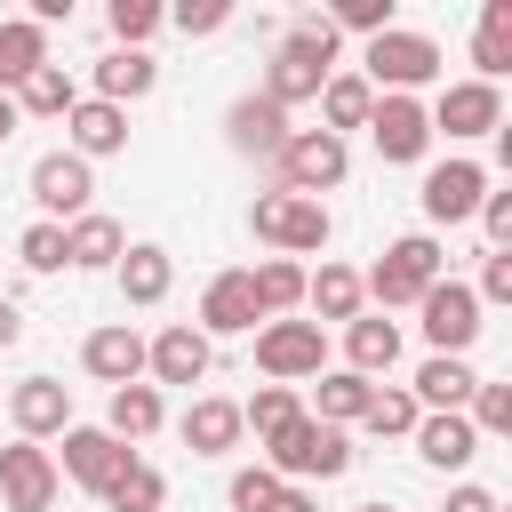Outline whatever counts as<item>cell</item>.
Here are the masks:
<instances>
[{"instance_id":"cell-30","label":"cell","mask_w":512,"mask_h":512,"mask_svg":"<svg viewBox=\"0 0 512 512\" xmlns=\"http://www.w3.org/2000/svg\"><path fill=\"white\" fill-rule=\"evenodd\" d=\"M368 112H376V88H368L360 72H328V80H320V128H328V136L368 128Z\"/></svg>"},{"instance_id":"cell-39","label":"cell","mask_w":512,"mask_h":512,"mask_svg":"<svg viewBox=\"0 0 512 512\" xmlns=\"http://www.w3.org/2000/svg\"><path fill=\"white\" fill-rule=\"evenodd\" d=\"M104 24H112V40H120V48H144V40L168 24V8H160V0H112V8H104Z\"/></svg>"},{"instance_id":"cell-34","label":"cell","mask_w":512,"mask_h":512,"mask_svg":"<svg viewBox=\"0 0 512 512\" xmlns=\"http://www.w3.org/2000/svg\"><path fill=\"white\" fill-rule=\"evenodd\" d=\"M72 104H80V80H72L64 64H40V72L16 88V112H24V120H64Z\"/></svg>"},{"instance_id":"cell-43","label":"cell","mask_w":512,"mask_h":512,"mask_svg":"<svg viewBox=\"0 0 512 512\" xmlns=\"http://www.w3.org/2000/svg\"><path fill=\"white\" fill-rule=\"evenodd\" d=\"M16 264H24V272H64V224H24Z\"/></svg>"},{"instance_id":"cell-19","label":"cell","mask_w":512,"mask_h":512,"mask_svg":"<svg viewBox=\"0 0 512 512\" xmlns=\"http://www.w3.org/2000/svg\"><path fill=\"white\" fill-rule=\"evenodd\" d=\"M80 368L96 376V384H144V336L128 328V320H112V328H96L88 344H80Z\"/></svg>"},{"instance_id":"cell-46","label":"cell","mask_w":512,"mask_h":512,"mask_svg":"<svg viewBox=\"0 0 512 512\" xmlns=\"http://www.w3.org/2000/svg\"><path fill=\"white\" fill-rule=\"evenodd\" d=\"M472 296H480V304H512V256H504V248L480 256V288H472Z\"/></svg>"},{"instance_id":"cell-8","label":"cell","mask_w":512,"mask_h":512,"mask_svg":"<svg viewBox=\"0 0 512 512\" xmlns=\"http://www.w3.org/2000/svg\"><path fill=\"white\" fill-rule=\"evenodd\" d=\"M424 120H432V136H496L504 128V88H488V80H448L432 104H424Z\"/></svg>"},{"instance_id":"cell-22","label":"cell","mask_w":512,"mask_h":512,"mask_svg":"<svg viewBox=\"0 0 512 512\" xmlns=\"http://www.w3.org/2000/svg\"><path fill=\"white\" fill-rule=\"evenodd\" d=\"M304 304H312V328H344V320H360V272L352 264H320V272H304Z\"/></svg>"},{"instance_id":"cell-27","label":"cell","mask_w":512,"mask_h":512,"mask_svg":"<svg viewBox=\"0 0 512 512\" xmlns=\"http://www.w3.org/2000/svg\"><path fill=\"white\" fill-rule=\"evenodd\" d=\"M40 64H48V32L32 16H0V96H16Z\"/></svg>"},{"instance_id":"cell-14","label":"cell","mask_w":512,"mask_h":512,"mask_svg":"<svg viewBox=\"0 0 512 512\" xmlns=\"http://www.w3.org/2000/svg\"><path fill=\"white\" fill-rule=\"evenodd\" d=\"M480 192H488V168L480 160H440V168H424V224H464V216H480Z\"/></svg>"},{"instance_id":"cell-38","label":"cell","mask_w":512,"mask_h":512,"mask_svg":"<svg viewBox=\"0 0 512 512\" xmlns=\"http://www.w3.org/2000/svg\"><path fill=\"white\" fill-rule=\"evenodd\" d=\"M288 416H304V400L288 384H256V400H240V432H256V440H272Z\"/></svg>"},{"instance_id":"cell-33","label":"cell","mask_w":512,"mask_h":512,"mask_svg":"<svg viewBox=\"0 0 512 512\" xmlns=\"http://www.w3.org/2000/svg\"><path fill=\"white\" fill-rule=\"evenodd\" d=\"M472 64H480L472 80H488V88L512 72V0H488V8H480V32H472Z\"/></svg>"},{"instance_id":"cell-13","label":"cell","mask_w":512,"mask_h":512,"mask_svg":"<svg viewBox=\"0 0 512 512\" xmlns=\"http://www.w3.org/2000/svg\"><path fill=\"white\" fill-rule=\"evenodd\" d=\"M56 440H64V456H56V480H80V488H96V496H104V488H112V472L136 456V448H120L104 424H64Z\"/></svg>"},{"instance_id":"cell-36","label":"cell","mask_w":512,"mask_h":512,"mask_svg":"<svg viewBox=\"0 0 512 512\" xmlns=\"http://www.w3.org/2000/svg\"><path fill=\"white\" fill-rule=\"evenodd\" d=\"M104 504H112V512H160V504H168V480H160V472H152L144 456H128V464L112 472Z\"/></svg>"},{"instance_id":"cell-6","label":"cell","mask_w":512,"mask_h":512,"mask_svg":"<svg viewBox=\"0 0 512 512\" xmlns=\"http://www.w3.org/2000/svg\"><path fill=\"white\" fill-rule=\"evenodd\" d=\"M416 312H424V344H432L440 360H464V352H472V336H480V296H472L464 280H432V288L416 296Z\"/></svg>"},{"instance_id":"cell-31","label":"cell","mask_w":512,"mask_h":512,"mask_svg":"<svg viewBox=\"0 0 512 512\" xmlns=\"http://www.w3.org/2000/svg\"><path fill=\"white\" fill-rule=\"evenodd\" d=\"M472 384H480V376H472L464 360H440V352H432V360L416 368V384H408V392H416V408H424V416H448V408H464V400H472Z\"/></svg>"},{"instance_id":"cell-11","label":"cell","mask_w":512,"mask_h":512,"mask_svg":"<svg viewBox=\"0 0 512 512\" xmlns=\"http://www.w3.org/2000/svg\"><path fill=\"white\" fill-rule=\"evenodd\" d=\"M368 136H376V160H384V168H416V160L432 152V120H424L416 96H376Z\"/></svg>"},{"instance_id":"cell-47","label":"cell","mask_w":512,"mask_h":512,"mask_svg":"<svg viewBox=\"0 0 512 512\" xmlns=\"http://www.w3.org/2000/svg\"><path fill=\"white\" fill-rule=\"evenodd\" d=\"M480 232H488V248L512 240V192H480Z\"/></svg>"},{"instance_id":"cell-1","label":"cell","mask_w":512,"mask_h":512,"mask_svg":"<svg viewBox=\"0 0 512 512\" xmlns=\"http://www.w3.org/2000/svg\"><path fill=\"white\" fill-rule=\"evenodd\" d=\"M352 432H336V424H312V416H288L272 440H264V472L272 480H288V488H304V480H344L352 472Z\"/></svg>"},{"instance_id":"cell-51","label":"cell","mask_w":512,"mask_h":512,"mask_svg":"<svg viewBox=\"0 0 512 512\" xmlns=\"http://www.w3.org/2000/svg\"><path fill=\"white\" fill-rule=\"evenodd\" d=\"M16 120H24V112H16V96H0V144L16 136Z\"/></svg>"},{"instance_id":"cell-41","label":"cell","mask_w":512,"mask_h":512,"mask_svg":"<svg viewBox=\"0 0 512 512\" xmlns=\"http://www.w3.org/2000/svg\"><path fill=\"white\" fill-rule=\"evenodd\" d=\"M464 416H472V432L488 440V432H512V384H472V400H464Z\"/></svg>"},{"instance_id":"cell-49","label":"cell","mask_w":512,"mask_h":512,"mask_svg":"<svg viewBox=\"0 0 512 512\" xmlns=\"http://www.w3.org/2000/svg\"><path fill=\"white\" fill-rule=\"evenodd\" d=\"M264 512H320V496H312V488H280Z\"/></svg>"},{"instance_id":"cell-9","label":"cell","mask_w":512,"mask_h":512,"mask_svg":"<svg viewBox=\"0 0 512 512\" xmlns=\"http://www.w3.org/2000/svg\"><path fill=\"white\" fill-rule=\"evenodd\" d=\"M88 192H96V168H88L80 152H40V160H32V208H40V224L88 216Z\"/></svg>"},{"instance_id":"cell-37","label":"cell","mask_w":512,"mask_h":512,"mask_svg":"<svg viewBox=\"0 0 512 512\" xmlns=\"http://www.w3.org/2000/svg\"><path fill=\"white\" fill-rule=\"evenodd\" d=\"M416 416H424V408H416V392H408V384H376L360 424H368L376 440H408V432H416Z\"/></svg>"},{"instance_id":"cell-12","label":"cell","mask_w":512,"mask_h":512,"mask_svg":"<svg viewBox=\"0 0 512 512\" xmlns=\"http://www.w3.org/2000/svg\"><path fill=\"white\" fill-rule=\"evenodd\" d=\"M144 368H152V392H160V384H208V368H216V344H208L192 320H168V328L144 344Z\"/></svg>"},{"instance_id":"cell-20","label":"cell","mask_w":512,"mask_h":512,"mask_svg":"<svg viewBox=\"0 0 512 512\" xmlns=\"http://www.w3.org/2000/svg\"><path fill=\"white\" fill-rule=\"evenodd\" d=\"M416 456L432 464V472H464L472 456H480V432H472V416L464 408H448V416H416Z\"/></svg>"},{"instance_id":"cell-5","label":"cell","mask_w":512,"mask_h":512,"mask_svg":"<svg viewBox=\"0 0 512 512\" xmlns=\"http://www.w3.org/2000/svg\"><path fill=\"white\" fill-rule=\"evenodd\" d=\"M248 232H256V240H272V248L296 264V256H320L336 224H328V208H320V200H296V192H264V200L248 208Z\"/></svg>"},{"instance_id":"cell-18","label":"cell","mask_w":512,"mask_h":512,"mask_svg":"<svg viewBox=\"0 0 512 512\" xmlns=\"http://www.w3.org/2000/svg\"><path fill=\"white\" fill-rule=\"evenodd\" d=\"M264 312H256V288H248V272H216L208 288H200V336L216 344V336H248Z\"/></svg>"},{"instance_id":"cell-52","label":"cell","mask_w":512,"mask_h":512,"mask_svg":"<svg viewBox=\"0 0 512 512\" xmlns=\"http://www.w3.org/2000/svg\"><path fill=\"white\" fill-rule=\"evenodd\" d=\"M360 512H392V504H360Z\"/></svg>"},{"instance_id":"cell-21","label":"cell","mask_w":512,"mask_h":512,"mask_svg":"<svg viewBox=\"0 0 512 512\" xmlns=\"http://www.w3.org/2000/svg\"><path fill=\"white\" fill-rule=\"evenodd\" d=\"M344 368L352 376H392L400 368V328L384 320V312H360V320H344Z\"/></svg>"},{"instance_id":"cell-44","label":"cell","mask_w":512,"mask_h":512,"mask_svg":"<svg viewBox=\"0 0 512 512\" xmlns=\"http://www.w3.org/2000/svg\"><path fill=\"white\" fill-rule=\"evenodd\" d=\"M168 24H176L184 40H208V32L232 24V8H224V0H184V8H168Z\"/></svg>"},{"instance_id":"cell-32","label":"cell","mask_w":512,"mask_h":512,"mask_svg":"<svg viewBox=\"0 0 512 512\" xmlns=\"http://www.w3.org/2000/svg\"><path fill=\"white\" fill-rule=\"evenodd\" d=\"M160 416H168V408H160V392H152V384H120V392H112V408H104V432H112L120 448H136V440H152V432H160Z\"/></svg>"},{"instance_id":"cell-23","label":"cell","mask_w":512,"mask_h":512,"mask_svg":"<svg viewBox=\"0 0 512 512\" xmlns=\"http://www.w3.org/2000/svg\"><path fill=\"white\" fill-rule=\"evenodd\" d=\"M184 448L192 456H232L240 448V400H216V392H200L192 408H184Z\"/></svg>"},{"instance_id":"cell-35","label":"cell","mask_w":512,"mask_h":512,"mask_svg":"<svg viewBox=\"0 0 512 512\" xmlns=\"http://www.w3.org/2000/svg\"><path fill=\"white\" fill-rule=\"evenodd\" d=\"M248 288H256V312H264V320H288V312L304 304V264H288V256H264V264L248 272Z\"/></svg>"},{"instance_id":"cell-28","label":"cell","mask_w":512,"mask_h":512,"mask_svg":"<svg viewBox=\"0 0 512 512\" xmlns=\"http://www.w3.org/2000/svg\"><path fill=\"white\" fill-rule=\"evenodd\" d=\"M152 88H160V64H152L144 48H112V56L96 64V96L120 104V112H128L136 96H152Z\"/></svg>"},{"instance_id":"cell-45","label":"cell","mask_w":512,"mask_h":512,"mask_svg":"<svg viewBox=\"0 0 512 512\" xmlns=\"http://www.w3.org/2000/svg\"><path fill=\"white\" fill-rule=\"evenodd\" d=\"M280 488H288V480H272L264 464H248V472H232V512H264Z\"/></svg>"},{"instance_id":"cell-2","label":"cell","mask_w":512,"mask_h":512,"mask_svg":"<svg viewBox=\"0 0 512 512\" xmlns=\"http://www.w3.org/2000/svg\"><path fill=\"white\" fill-rule=\"evenodd\" d=\"M360 80H368L376 96H416V88L440 80V40L392 24V32H376V40L360 48Z\"/></svg>"},{"instance_id":"cell-16","label":"cell","mask_w":512,"mask_h":512,"mask_svg":"<svg viewBox=\"0 0 512 512\" xmlns=\"http://www.w3.org/2000/svg\"><path fill=\"white\" fill-rule=\"evenodd\" d=\"M8 416H16V440H48V432L72 424V384L24 376V384H8Z\"/></svg>"},{"instance_id":"cell-25","label":"cell","mask_w":512,"mask_h":512,"mask_svg":"<svg viewBox=\"0 0 512 512\" xmlns=\"http://www.w3.org/2000/svg\"><path fill=\"white\" fill-rule=\"evenodd\" d=\"M368 392H376L368 376H352V368H320V376H312V408H304V416L344 432V424H360V416H368Z\"/></svg>"},{"instance_id":"cell-42","label":"cell","mask_w":512,"mask_h":512,"mask_svg":"<svg viewBox=\"0 0 512 512\" xmlns=\"http://www.w3.org/2000/svg\"><path fill=\"white\" fill-rule=\"evenodd\" d=\"M328 24H336V32H360V40H376V32H392L400 16H392V0H336V8H328Z\"/></svg>"},{"instance_id":"cell-26","label":"cell","mask_w":512,"mask_h":512,"mask_svg":"<svg viewBox=\"0 0 512 512\" xmlns=\"http://www.w3.org/2000/svg\"><path fill=\"white\" fill-rule=\"evenodd\" d=\"M112 272H120V296H128V304H160V296L176 288V256H168V248H152V240L120 248V264H112Z\"/></svg>"},{"instance_id":"cell-3","label":"cell","mask_w":512,"mask_h":512,"mask_svg":"<svg viewBox=\"0 0 512 512\" xmlns=\"http://www.w3.org/2000/svg\"><path fill=\"white\" fill-rule=\"evenodd\" d=\"M440 264H448L440 240H432V232H408V240H392V248L360 272V296H376L384 312H392V304H416V296L440 280Z\"/></svg>"},{"instance_id":"cell-17","label":"cell","mask_w":512,"mask_h":512,"mask_svg":"<svg viewBox=\"0 0 512 512\" xmlns=\"http://www.w3.org/2000/svg\"><path fill=\"white\" fill-rule=\"evenodd\" d=\"M64 152H80V160H112V152H128V112L120 104H104V96H80L72 112H64Z\"/></svg>"},{"instance_id":"cell-7","label":"cell","mask_w":512,"mask_h":512,"mask_svg":"<svg viewBox=\"0 0 512 512\" xmlns=\"http://www.w3.org/2000/svg\"><path fill=\"white\" fill-rule=\"evenodd\" d=\"M256 368H264L272 384L320 376V368H328V328H312V320H264V328H256Z\"/></svg>"},{"instance_id":"cell-10","label":"cell","mask_w":512,"mask_h":512,"mask_svg":"<svg viewBox=\"0 0 512 512\" xmlns=\"http://www.w3.org/2000/svg\"><path fill=\"white\" fill-rule=\"evenodd\" d=\"M56 456L40 440H8L0 448V512H48L56 504Z\"/></svg>"},{"instance_id":"cell-48","label":"cell","mask_w":512,"mask_h":512,"mask_svg":"<svg viewBox=\"0 0 512 512\" xmlns=\"http://www.w3.org/2000/svg\"><path fill=\"white\" fill-rule=\"evenodd\" d=\"M440 512H504V504H496V488H480V480H456Z\"/></svg>"},{"instance_id":"cell-40","label":"cell","mask_w":512,"mask_h":512,"mask_svg":"<svg viewBox=\"0 0 512 512\" xmlns=\"http://www.w3.org/2000/svg\"><path fill=\"white\" fill-rule=\"evenodd\" d=\"M280 48H296V56H312L320 72H336V24H328V16H296V24L280 32Z\"/></svg>"},{"instance_id":"cell-24","label":"cell","mask_w":512,"mask_h":512,"mask_svg":"<svg viewBox=\"0 0 512 512\" xmlns=\"http://www.w3.org/2000/svg\"><path fill=\"white\" fill-rule=\"evenodd\" d=\"M120 248H128V232H120L112 216H96V208L64 224V264H72V272H112Z\"/></svg>"},{"instance_id":"cell-4","label":"cell","mask_w":512,"mask_h":512,"mask_svg":"<svg viewBox=\"0 0 512 512\" xmlns=\"http://www.w3.org/2000/svg\"><path fill=\"white\" fill-rule=\"evenodd\" d=\"M272 168H280V192L320 200V192H336V184H344L352 152H344V136H328V128H296V136L272 152Z\"/></svg>"},{"instance_id":"cell-15","label":"cell","mask_w":512,"mask_h":512,"mask_svg":"<svg viewBox=\"0 0 512 512\" xmlns=\"http://www.w3.org/2000/svg\"><path fill=\"white\" fill-rule=\"evenodd\" d=\"M288 136H296V128H288V112H280L272 96H232V112H224V144H232V152L272 160Z\"/></svg>"},{"instance_id":"cell-29","label":"cell","mask_w":512,"mask_h":512,"mask_svg":"<svg viewBox=\"0 0 512 512\" xmlns=\"http://www.w3.org/2000/svg\"><path fill=\"white\" fill-rule=\"evenodd\" d=\"M320 80H328V72H320L312 56H296V48H272V64H264V88H256V96H272L280 112H296V104H312V96H320Z\"/></svg>"},{"instance_id":"cell-50","label":"cell","mask_w":512,"mask_h":512,"mask_svg":"<svg viewBox=\"0 0 512 512\" xmlns=\"http://www.w3.org/2000/svg\"><path fill=\"white\" fill-rule=\"evenodd\" d=\"M16 336H24V312H16V304H8V296H0V352H8V344H16Z\"/></svg>"}]
</instances>
